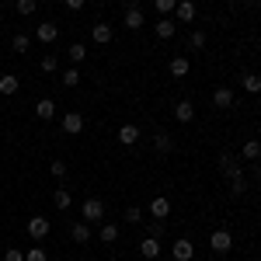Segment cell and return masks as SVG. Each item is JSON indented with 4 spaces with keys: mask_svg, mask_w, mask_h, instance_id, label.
Masks as SVG:
<instances>
[{
    "mask_svg": "<svg viewBox=\"0 0 261 261\" xmlns=\"http://www.w3.org/2000/svg\"><path fill=\"white\" fill-rule=\"evenodd\" d=\"M220 174L226 178V185H230V195H244V192H247V178H244L241 157H233V153H220Z\"/></svg>",
    "mask_w": 261,
    "mask_h": 261,
    "instance_id": "6da1fadb",
    "label": "cell"
},
{
    "mask_svg": "<svg viewBox=\"0 0 261 261\" xmlns=\"http://www.w3.org/2000/svg\"><path fill=\"white\" fill-rule=\"evenodd\" d=\"M209 247H213L216 254H230V251H233V233H230V230H213Z\"/></svg>",
    "mask_w": 261,
    "mask_h": 261,
    "instance_id": "7a4b0ae2",
    "label": "cell"
},
{
    "mask_svg": "<svg viewBox=\"0 0 261 261\" xmlns=\"http://www.w3.org/2000/svg\"><path fill=\"white\" fill-rule=\"evenodd\" d=\"M28 237L32 241H45L49 237V220L45 216H28Z\"/></svg>",
    "mask_w": 261,
    "mask_h": 261,
    "instance_id": "3957f363",
    "label": "cell"
},
{
    "mask_svg": "<svg viewBox=\"0 0 261 261\" xmlns=\"http://www.w3.org/2000/svg\"><path fill=\"white\" fill-rule=\"evenodd\" d=\"M101 220H105V202L87 199L84 202V223H101Z\"/></svg>",
    "mask_w": 261,
    "mask_h": 261,
    "instance_id": "277c9868",
    "label": "cell"
},
{
    "mask_svg": "<svg viewBox=\"0 0 261 261\" xmlns=\"http://www.w3.org/2000/svg\"><path fill=\"white\" fill-rule=\"evenodd\" d=\"M171 254H174V261H192L195 258V244L185 241V237H178V241L171 244Z\"/></svg>",
    "mask_w": 261,
    "mask_h": 261,
    "instance_id": "5b68a950",
    "label": "cell"
},
{
    "mask_svg": "<svg viewBox=\"0 0 261 261\" xmlns=\"http://www.w3.org/2000/svg\"><path fill=\"white\" fill-rule=\"evenodd\" d=\"M35 39H39L42 45H53V42L60 39V24H56V21H42L39 32H35Z\"/></svg>",
    "mask_w": 261,
    "mask_h": 261,
    "instance_id": "8992f818",
    "label": "cell"
},
{
    "mask_svg": "<svg viewBox=\"0 0 261 261\" xmlns=\"http://www.w3.org/2000/svg\"><path fill=\"white\" fill-rule=\"evenodd\" d=\"M150 216L167 223V216H171V199H167V195H157V199L150 202Z\"/></svg>",
    "mask_w": 261,
    "mask_h": 261,
    "instance_id": "52a82bcc",
    "label": "cell"
},
{
    "mask_svg": "<svg viewBox=\"0 0 261 261\" xmlns=\"http://www.w3.org/2000/svg\"><path fill=\"white\" fill-rule=\"evenodd\" d=\"M122 24H125L129 32H140V28H143V11L136 7V4H129V7H125V18H122Z\"/></svg>",
    "mask_w": 261,
    "mask_h": 261,
    "instance_id": "ba28073f",
    "label": "cell"
},
{
    "mask_svg": "<svg viewBox=\"0 0 261 261\" xmlns=\"http://www.w3.org/2000/svg\"><path fill=\"white\" fill-rule=\"evenodd\" d=\"M63 133H70V136L84 133V115L81 112H66V115H63Z\"/></svg>",
    "mask_w": 261,
    "mask_h": 261,
    "instance_id": "9c48e42d",
    "label": "cell"
},
{
    "mask_svg": "<svg viewBox=\"0 0 261 261\" xmlns=\"http://www.w3.org/2000/svg\"><path fill=\"white\" fill-rule=\"evenodd\" d=\"M91 39L98 42V45H108V42L115 39V28H112L108 21H98V24H94V32H91Z\"/></svg>",
    "mask_w": 261,
    "mask_h": 261,
    "instance_id": "30bf717a",
    "label": "cell"
},
{
    "mask_svg": "<svg viewBox=\"0 0 261 261\" xmlns=\"http://www.w3.org/2000/svg\"><path fill=\"white\" fill-rule=\"evenodd\" d=\"M140 254L146 261H157L161 258V241H157V237H143L140 241Z\"/></svg>",
    "mask_w": 261,
    "mask_h": 261,
    "instance_id": "8fae6325",
    "label": "cell"
},
{
    "mask_svg": "<svg viewBox=\"0 0 261 261\" xmlns=\"http://www.w3.org/2000/svg\"><path fill=\"white\" fill-rule=\"evenodd\" d=\"M18 91H21V81L14 73H0V94H4V98H14Z\"/></svg>",
    "mask_w": 261,
    "mask_h": 261,
    "instance_id": "7c38bea8",
    "label": "cell"
},
{
    "mask_svg": "<svg viewBox=\"0 0 261 261\" xmlns=\"http://www.w3.org/2000/svg\"><path fill=\"white\" fill-rule=\"evenodd\" d=\"M153 32H157V39L171 42V39H174V32H178V21H171V18H161L157 24H153Z\"/></svg>",
    "mask_w": 261,
    "mask_h": 261,
    "instance_id": "4fadbf2b",
    "label": "cell"
},
{
    "mask_svg": "<svg viewBox=\"0 0 261 261\" xmlns=\"http://www.w3.org/2000/svg\"><path fill=\"white\" fill-rule=\"evenodd\" d=\"M35 115H39L42 122L56 119V101H53V98H39V101H35Z\"/></svg>",
    "mask_w": 261,
    "mask_h": 261,
    "instance_id": "5bb4252c",
    "label": "cell"
},
{
    "mask_svg": "<svg viewBox=\"0 0 261 261\" xmlns=\"http://www.w3.org/2000/svg\"><path fill=\"white\" fill-rule=\"evenodd\" d=\"M119 143H122V146H133V143H140V125L125 122V125L119 129Z\"/></svg>",
    "mask_w": 261,
    "mask_h": 261,
    "instance_id": "9a60e30c",
    "label": "cell"
},
{
    "mask_svg": "<svg viewBox=\"0 0 261 261\" xmlns=\"http://www.w3.org/2000/svg\"><path fill=\"white\" fill-rule=\"evenodd\" d=\"M188 70H192V63L185 60V56H174V60L167 63V73L171 77H188Z\"/></svg>",
    "mask_w": 261,
    "mask_h": 261,
    "instance_id": "2e32d148",
    "label": "cell"
},
{
    "mask_svg": "<svg viewBox=\"0 0 261 261\" xmlns=\"http://www.w3.org/2000/svg\"><path fill=\"white\" fill-rule=\"evenodd\" d=\"M213 105L216 108H233V91L230 87H216L213 91Z\"/></svg>",
    "mask_w": 261,
    "mask_h": 261,
    "instance_id": "e0dca14e",
    "label": "cell"
},
{
    "mask_svg": "<svg viewBox=\"0 0 261 261\" xmlns=\"http://www.w3.org/2000/svg\"><path fill=\"white\" fill-rule=\"evenodd\" d=\"M241 161H261V140H247L241 146Z\"/></svg>",
    "mask_w": 261,
    "mask_h": 261,
    "instance_id": "ac0fdd59",
    "label": "cell"
},
{
    "mask_svg": "<svg viewBox=\"0 0 261 261\" xmlns=\"http://www.w3.org/2000/svg\"><path fill=\"white\" fill-rule=\"evenodd\" d=\"M241 87L247 91V94H261V77L247 70V73H241Z\"/></svg>",
    "mask_w": 261,
    "mask_h": 261,
    "instance_id": "d6986e66",
    "label": "cell"
},
{
    "mask_svg": "<svg viewBox=\"0 0 261 261\" xmlns=\"http://www.w3.org/2000/svg\"><path fill=\"white\" fill-rule=\"evenodd\" d=\"M174 119L178 122H192L195 119V105H192V101H178V105H174Z\"/></svg>",
    "mask_w": 261,
    "mask_h": 261,
    "instance_id": "ffe728a7",
    "label": "cell"
},
{
    "mask_svg": "<svg viewBox=\"0 0 261 261\" xmlns=\"http://www.w3.org/2000/svg\"><path fill=\"white\" fill-rule=\"evenodd\" d=\"M53 205H56L60 213H66V209L73 205V195H70L66 188H56V192H53Z\"/></svg>",
    "mask_w": 261,
    "mask_h": 261,
    "instance_id": "44dd1931",
    "label": "cell"
},
{
    "mask_svg": "<svg viewBox=\"0 0 261 261\" xmlns=\"http://www.w3.org/2000/svg\"><path fill=\"white\" fill-rule=\"evenodd\" d=\"M119 233H122V226H119V223H105L98 237H101V244H115V241H119Z\"/></svg>",
    "mask_w": 261,
    "mask_h": 261,
    "instance_id": "7402d4cb",
    "label": "cell"
},
{
    "mask_svg": "<svg viewBox=\"0 0 261 261\" xmlns=\"http://www.w3.org/2000/svg\"><path fill=\"white\" fill-rule=\"evenodd\" d=\"M174 14H178V21H192L195 18V0H181L174 7Z\"/></svg>",
    "mask_w": 261,
    "mask_h": 261,
    "instance_id": "603a6c76",
    "label": "cell"
},
{
    "mask_svg": "<svg viewBox=\"0 0 261 261\" xmlns=\"http://www.w3.org/2000/svg\"><path fill=\"white\" fill-rule=\"evenodd\" d=\"M70 237L77 244H87L91 241V226H87V223H73V226H70Z\"/></svg>",
    "mask_w": 261,
    "mask_h": 261,
    "instance_id": "cb8c5ba5",
    "label": "cell"
},
{
    "mask_svg": "<svg viewBox=\"0 0 261 261\" xmlns=\"http://www.w3.org/2000/svg\"><path fill=\"white\" fill-rule=\"evenodd\" d=\"M153 150H157V153H171V150H174V140H171L167 133H157V136H153Z\"/></svg>",
    "mask_w": 261,
    "mask_h": 261,
    "instance_id": "d4e9b609",
    "label": "cell"
},
{
    "mask_svg": "<svg viewBox=\"0 0 261 261\" xmlns=\"http://www.w3.org/2000/svg\"><path fill=\"white\" fill-rule=\"evenodd\" d=\"M11 49H14V53H18V56H24V53H28V49H32V39H28V35H24V32H18V35H14V39H11Z\"/></svg>",
    "mask_w": 261,
    "mask_h": 261,
    "instance_id": "484cf974",
    "label": "cell"
},
{
    "mask_svg": "<svg viewBox=\"0 0 261 261\" xmlns=\"http://www.w3.org/2000/svg\"><path fill=\"white\" fill-rule=\"evenodd\" d=\"M66 56H70V63L77 66V63H84V56H87V49H84V42H73L70 49H66Z\"/></svg>",
    "mask_w": 261,
    "mask_h": 261,
    "instance_id": "4316f807",
    "label": "cell"
},
{
    "mask_svg": "<svg viewBox=\"0 0 261 261\" xmlns=\"http://www.w3.org/2000/svg\"><path fill=\"white\" fill-rule=\"evenodd\" d=\"M14 7H18V14L28 18V14H35V11H39V0H14Z\"/></svg>",
    "mask_w": 261,
    "mask_h": 261,
    "instance_id": "83f0119b",
    "label": "cell"
},
{
    "mask_svg": "<svg viewBox=\"0 0 261 261\" xmlns=\"http://www.w3.org/2000/svg\"><path fill=\"white\" fill-rule=\"evenodd\" d=\"M153 7H157L161 18H171V11L178 7V0H153Z\"/></svg>",
    "mask_w": 261,
    "mask_h": 261,
    "instance_id": "f1b7e54d",
    "label": "cell"
},
{
    "mask_svg": "<svg viewBox=\"0 0 261 261\" xmlns=\"http://www.w3.org/2000/svg\"><path fill=\"white\" fill-rule=\"evenodd\" d=\"M188 49H195V53H199V49H205V32H199V28H195V32L188 35Z\"/></svg>",
    "mask_w": 261,
    "mask_h": 261,
    "instance_id": "f546056e",
    "label": "cell"
},
{
    "mask_svg": "<svg viewBox=\"0 0 261 261\" xmlns=\"http://www.w3.org/2000/svg\"><path fill=\"white\" fill-rule=\"evenodd\" d=\"M63 84H66V87H77V84H81V70H77V66L63 70Z\"/></svg>",
    "mask_w": 261,
    "mask_h": 261,
    "instance_id": "4dcf8cb0",
    "label": "cell"
},
{
    "mask_svg": "<svg viewBox=\"0 0 261 261\" xmlns=\"http://www.w3.org/2000/svg\"><path fill=\"white\" fill-rule=\"evenodd\" d=\"M39 66H42V70H45V73H53V70L60 66V60H56L53 53H45V56H42V63H39Z\"/></svg>",
    "mask_w": 261,
    "mask_h": 261,
    "instance_id": "1f68e13d",
    "label": "cell"
},
{
    "mask_svg": "<svg viewBox=\"0 0 261 261\" xmlns=\"http://www.w3.org/2000/svg\"><path fill=\"white\" fill-rule=\"evenodd\" d=\"M49 174H53L56 181L66 178V164H63V161H53V164H49Z\"/></svg>",
    "mask_w": 261,
    "mask_h": 261,
    "instance_id": "d6a6232c",
    "label": "cell"
},
{
    "mask_svg": "<svg viewBox=\"0 0 261 261\" xmlns=\"http://www.w3.org/2000/svg\"><path fill=\"white\" fill-rule=\"evenodd\" d=\"M24 261H49V254H45L42 247H28V254H24Z\"/></svg>",
    "mask_w": 261,
    "mask_h": 261,
    "instance_id": "836d02e7",
    "label": "cell"
},
{
    "mask_svg": "<svg viewBox=\"0 0 261 261\" xmlns=\"http://www.w3.org/2000/svg\"><path fill=\"white\" fill-rule=\"evenodd\" d=\"M122 220H125V223H140V220H143V213L136 209V205H129V209L122 213Z\"/></svg>",
    "mask_w": 261,
    "mask_h": 261,
    "instance_id": "e575fe53",
    "label": "cell"
},
{
    "mask_svg": "<svg viewBox=\"0 0 261 261\" xmlns=\"http://www.w3.org/2000/svg\"><path fill=\"white\" fill-rule=\"evenodd\" d=\"M4 261H24V251L21 247H7L4 251Z\"/></svg>",
    "mask_w": 261,
    "mask_h": 261,
    "instance_id": "d590c367",
    "label": "cell"
},
{
    "mask_svg": "<svg viewBox=\"0 0 261 261\" xmlns=\"http://www.w3.org/2000/svg\"><path fill=\"white\" fill-rule=\"evenodd\" d=\"M150 237H157V241L164 237V220H150Z\"/></svg>",
    "mask_w": 261,
    "mask_h": 261,
    "instance_id": "8d00e7d4",
    "label": "cell"
},
{
    "mask_svg": "<svg viewBox=\"0 0 261 261\" xmlns=\"http://www.w3.org/2000/svg\"><path fill=\"white\" fill-rule=\"evenodd\" d=\"M63 4H66L70 11H84V4H87V0H63Z\"/></svg>",
    "mask_w": 261,
    "mask_h": 261,
    "instance_id": "74e56055",
    "label": "cell"
},
{
    "mask_svg": "<svg viewBox=\"0 0 261 261\" xmlns=\"http://www.w3.org/2000/svg\"><path fill=\"white\" fill-rule=\"evenodd\" d=\"M254 174H258V181H261V161H258V171H254Z\"/></svg>",
    "mask_w": 261,
    "mask_h": 261,
    "instance_id": "f35d334b",
    "label": "cell"
},
{
    "mask_svg": "<svg viewBox=\"0 0 261 261\" xmlns=\"http://www.w3.org/2000/svg\"><path fill=\"white\" fill-rule=\"evenodd\" d=\"M233 4H251V0H233Z\"/></svg>",
    "mask_w": 261,
    "mask_h": 261,
    "instance_id": "ab89813d",
    "label": "cell"
},
{
    "mask_svg": "<svg viewBox=\"0 0 261 261\" xmlns=\"http://www.w3.org/2000/svg\"><path fill=\"white\" fill-rule=\"evenodd\" d=\"M0 4H4V0H0Z\"/></svg>",
    "mask_w": 261,
    "mask_h": 261,
    "instance_id": "60d3db41",
    "label": "cell"
}]
</instances>
